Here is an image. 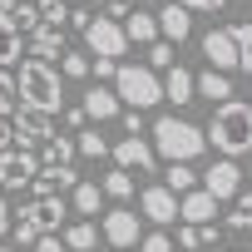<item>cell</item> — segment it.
Masks as SVG:
<instances>
[{
  "label": "cell",
  "instance_id": "6da1fadb",
  "mask_svg": "<svg viewBox=\"0 0 252 252\" xmlns=\"http://www.w3.org/2000/svg\"><path fill=\"white\" fill-rule=\"evenodd\" d=\"M15 89H20V109H35V114H50V119L64 109V79L50 60L25 55L20 74H15Z\"/></svg>",
  "mask_w": 252,
  "mask_h": 252
},
{
  "label": "cell",
  "instance_id": "7a4b0ae2",
  "mask_svg": "<svg viewBox=\"0 0 252 252\" xmlns=\"http://www.w3.org/2000/svg\"><path fill=\"white\" fill-rule=\"evenodd\" d=\"M208 144L222 154V158H242V154H252V104L247 99H222L218 109H213V124H208Z\"/></svg>",
  "mask_w": 252,
  "mask_h": 252
},
{
  "label": "cell",
  "instance_id": "3957f363",
  "mask_svg": "<svg viewBox=\"0 0 252 252\" xmlns=\"http://www.w3.org/2000/svg\"><path fill=\"white\" fill-rule=\"evenodd\" d=\"M203 149H208V134L198 129V124H188V119H178V114L154 119V154H158V158H168V163H193Z\"/></svg>",
  "mask_w": 252,
  "mask_h": 252
},
{
  "label": "cell",
  "instance_id": "277c9868",
  "mask_svg": "<svg viewBox=\"0 0 252 252\" xmlns=\"http://www.w3.org/2000/svg\"><path fill=\"white\" fill-rule=\"evenodd\" d=\"M114 94L124 109H154V104H163V74H154L149 64H119Z\"/></svg>",
  "mask_w": 252,
  "mask_h": 252
},
{
  "label": "cell",
  "instance_id": "5b68a950",
  "mask_svg": "<svg viewBox=\"0 0 252 252\" xmlns=\"http://www.w3.org/2000/svg\"><path fill=\"white\" fill-rule=\"evenodd\" d=\"M64 218H69V203H64V193H50V198H30V203H20V213H15V222L35 227L40 237H60Z\"/></svg>",
  "mask_w": 252,
  "mask_h": 252
},
{
  "label": "cell",
  "instance_id": "8992f818",
  "mask_svg": "<svg viewBox=\"0 0 252 252\" xmlns=\"http://www.w3.org/2000/svg\"><path fill=\"white\" fill-rule=\"evenodd\" d=\"M84 50H89V60H124V50H129L124 25L109 20V15H94V20L84 25Z\"/></svg>",
  "mask_w": 252,
  "mask_h": 252
},
{
  "label": "cell",
  "instance_id": "52a82bcc",
  "mask_svg": "<svg viewBox=\"0 0 252 252\" xmlns=\"http://www.w3.org/2000/svg\"><path fill=\"white\" fill-rule=\"evenodd\" d=\"M35 173H40V154H30L20 144L0 154V188H5V193H25L35 183Z\"/></svg>",
  "mask_w": 252,
  "mask_h": 252
},
{
  "label": "cell",
  "instance_id": "ba28073f",
  "mask_svg": "<svg viewBox=\"0 0 252 252\" xmlns=\"http://www.w3.org/2000/svg\"><path fill=\"white\" fill-rule=\"evenodd\" d=\"M109 158H114V168H124V173H154V168H158V154H154V144H149L144 134H129V139L109 144Z\"/></svg>",
  "mask_w": 252,
  "mask_h": 252
},
{
  "label": "cell",
  "instance_id": "9c48e42d",
  "mask_svg": "<svg viewBox=\"0 0 252 252\" xmlns=\"http://www.w3.org/2000/svg\"><path fill=\"white\" fill-rule=\"evenodd\" d=\"M10 129H15V144L30 149V154H40V149L55 139L50 114H35V109H15V114H10Z\"/></svg>",
  "mask_w": 252,
  "mask_h": 252
},
{
  "label": "cell",
  "instance_id": "30bf717a",
  "mask_svg": "<svg viewBox=\"0 0 252 252\" xmlns=\"http://www.w3.org/2000/svg\"><path fill=\"white\" fill-rule=\"evenodd\" d=\"M203 60H208V69H218V74L242 69V60H237V40H232V30H227V25H218V30H208V35H203Z\"/></svg>",
  "mask_w": 252,
  "mask_h": 252
},
{
  "label": "cell",
  "instance_id": "8fae6325",
  "mask_svg": "<svg viewBox=\"0 0 252 252\" xmlns=\"http://www.w3.org/2000/svg\"><path fill=\"white\" fill-rule=\"evenodd\" d=\"M198 183H203V193H213L218 203H232V198L242 193V168H237V158H218L208 173H198Z\"/></svg>",
  "mask_w": 252,
  "mask_h": 252
},
{
  "label": "cell",
  "instance_id": "7c38bea8",
  "mask_svg": "<svg viewBox=\"0 0 252 252\" xmlns=\"http://www.w3.org/2000/svg\"><path fill=\"white\" fill-rule=\"evenodd\" d=\"M99 232H104V242H109L114 252H129V247H139V213H129V208H109L104 222H99Z\"/></svg>",
  "mask_w": 252,
  "mask_h": 252
},
{
  "label": "cell",
  "instance_id": "4fadbf2b",
  "mask_svg": "<svg viewBox=\"0 0 252 252\" xmlns=\"http://www.w3.org/2000/svg\"><path fill=\"white\" fill-rule=\"evenodd\" d=\"M139 213H144L154 227H168V222L178 218V198H173L163 183H149V188H139Z\"/></svg>",
  "mask_w": 252,
  "mask_h": 252
},
{
  "label": "cell",
  "instance_id": "5bb4252c",
  "mask_svg": "<svg viewBox=\"0 0 252 252\" xmlns=\"http://www.w3.org/2000/svg\"><path fill=\"white\" fill-rule=\"evenodd\" d=\"M79 183V173H74V163H40V173H35V198H50V193H69Z\"/></svg>",
  "mask_w": 252,
  "mask_h": 252
},
{
  "label": "cell",
  "instance_id": "9a60e30c",
  "mask_svg": "<svg viewBox=\"0 0 252 252\" xmlns=\"http://www.w3.org/2000/svg\"><path fill=\"white\" fill-rule=\"evenodd\" d=\"M79 109H84V119H94V124H109V119H119V109H124V104H119V94H114V89H104V84H89Z\"/></svg>",
  "mask_w": 252,
  "mask_h": 252
},
{
  "label": "cell",
  "instance_id": "2e32d148",
  "mask_svg": "<svg viewBox=\"0 0 252 252\" xmlns=\"http://www.w3.org/2000/svg\"><path fill=\"white\" fill-rule=\"evenodd\" d=\"M193 35V15L183 10V5H173V0H168V5L158 10V40H168V45H183Z\"/></svg>",
  "mask_w": 252,
  "mask_h": 252
},
{
  "label": "cell",
  "instance_id": "e0dca14e",
  "mask_svg": "<svg viewBox=\"0 0 252 252\" xmlns=\"http://www.w3.org/2000/svg\"><path fill=\"white\" fill-rule=\"evenodd\" d=\"M213 218H218V198L213 193L193 188V193L178 198V222H213Z\"/></svg>",
  "mask_w": 252,
  "mask_h": 252
},
{
  "label": "cell",
  "instance_id": "ac0fdd59",
  "mask_svg": "<svg viewBox=\"0 0 252 252\" xmlns=\"http://www.w3.org/2000/svg\"><path fill=\"white\" fill-rule=\"evenodd\" d=\"M124 40L149 50V45L158 40V15H154V10H129V15H124Z\"/></svg>",
  "mask_w": 252,
  "mask_h": 252
},
{
  "label": "cell",
  "instance_id": "d6986e66",
  "mask_svg": "<svg viewBox=\"0 0 252 252\" xmlns=\"http://www.w3.org/2000/svg\"><path fill=\"white\" fill-rule=\"evenodd\" d=\"M25 55V35L15 30V20H10V10H0V69H10L15 60Z\"/></svg>",
  "mask_w": 252,
  "mask_h": 252
},
{
  "label": "cell",
  "instance_id": "ffe728a7",
  "mask_svg": "<svg viewBox=\"0 0 252 252\" xmlns=\"http://www.w3.org/2000/svg\"><path fill=\"white\" fill-rule=\"evenodd\" d=\"M25 50H30L35 60H55V55H64V30L40 25V30H30V35H25Z\"/></svg>",
  "mask_w": 252,
  "mask_h": 252
},
{
  "label": "cell",
  "instance_id": "44dd1931",
  "mask_svg": "<svg viewBox=\"0 0 252 252\" xmlns=\"http://www.w3.org/2000/svg\"><path fill=\"white\" fill-rule=\"evenodd\" d=\"M163 99L168 104H193L198 94H193V74L183 69V64H168L163 69Z\"/></svg>",
  "mask_w": 252,
  "mask_h": 252
},
{
  "label": "cell",
  "instance_id": "7402d4cb",
  "mask_svg": "<svg viewBox=\"0 0 252 252\" xmlns=\"http://www.w3.org/2000/svg\"><path fill=\"white\" fill-rule=\"evenodd\" d=\"M193 94L198 99H232V74H218V69H203V74H193Z\"/></svg>",
  "mask_w": 252,
  "mask_h": 252
},
{
  "label": "cell",
  "instance_id": "603a6c76",
  "mask_svg": "<svg viewBox=\"0 0 252 252\" xmlns=\"http://www.w3.org/2000/svg\"><path fill=\"white\" fill-rule=\"evenodd\" d=\"M218 237H222V232H218L213 222H183V227H178V247H183V252H203V247H213Z\"/></svg>",
  "mask_w": 252,
  "mask_h": 252
},
{
  "label": "cell",
  "instance_id": "cb8c5ba5",
  "mask_svg": "<svg viewBox=\"0 0 252 252\" xmlns=\"http://www.w3.org/2000/svg\"><path fill=\"white\" fill-rule=\"evenodd\" d=\"M60 242H64L69 252H94V242H99V227H94L89 218H79V222L60 227Z\"/></svg>",
  "mask_w": 252,
  "mask_h": 252
},
{
  "label": "cell",
  "instance_id": "d4e9b609",
  "mask_svg": "<svg viewBox=\"0 0 252 252\" xmlns=\"http://www.w3.org/2000/svg\"><path fill=\"white\" fill-rule=\"evenodd\" d=\"M99 203H104L99 183H84V178H79V183L69 188V208H74L79 218H94V213H99Z\"/></svg>",
  "mask_w": 252,
  "mask_h": 252
},
{
  "label": "cell",
  "instance_id": "484cf974",
  "mask_svg": "<svg viewBox=\"0 0 252 252\" xmlns=\"http://www.w3.org/2000/svg\"><path fill=\"white\" fill-rule=\"evenodd\" d=\"M99 193H104V198H114V203H129V198H134V173L109 168V173H104V183H99Z\"/></svg>",
  "mask_w": 252,
  "mask_h": 252
},
{
  "label": "cell",
  "instance_id": "4316f807",
  "mask_svg": "<svg viewBox=\"0 0 252 252\" xmlns=\"http://www.w3.org/2000/svg\"><path fill=\"white\" fill-rule=\"evenodd\" d=\"M163 188H168L173 198L193 193V188H198V173H193V163H168V173H163Z\"/></svg>",
  "mask_w": 252,
  "mask_h": 252
},
{
  "label": "cell",
  "instance_id": "83f0119b",
  "mask_svg": "<svg viewBox=\"0 0 252 252\" xmlns=\"http://www.w3.org/2000/svg\"><path fill=\"white\" fill-rule=\"evenodd\" d=\"M227 227H232V232H252V188H242V193L227 203Z\"/></svg>",
  "mask_w": 252,
  "mask_h": 252
},
{
  "label": "cell",
  "instance_id": "f1b7e54d",
  "mask_svg": "<svg viewBox=\"0 0 252 252\" xmlns=\"http://www.w3.org/2000/svg\"><path fill=\"white\" fill-rule=\"evenodd\" d=\"M74 149H79V158H109V139L99 129H79L74 134Z\"/></svg>",
  "mask_w": 252,
  "mask_h": 252
},
{
  "label": "cell",
  "instance_id": "f546056e",
  "mask_svg": "<svg viewBox=\"0 0 252 252\" xmlns=\"http://www.w3.org/2000/svg\"><path fill=\"white\" fill-rule=\"evenodd\" d=\"M40 154H45V163H74V158H79V149H74V139H69V134H55Z\"/></svg>",
  "mask_w": 252,
  "mask_h": 252
},
{
  "label": "cell",
  "instance_id": "4dcf8cb0",
  "mask_svg": "<svg viewBox=\"0 0 252 252\" xmlns=\"http://www.w3.org/2000/svg\"><path fill=\"white\" fill-rule=\"evenodd\" d=\"M89 74V50H64L60 55V79H84Z\"/></svg>",
  "mask_w": 252,
  "mask_h": 252
},
{
  "label": "cell",
  "instance_id": "1f68e13d",
  "mask_svg": "<svg viewBox=\"0 0 252 252\" xmlns=\"http://www.w3.org/2000/svg\"><path fill=\"white\" fill-rule=\"evenodd\" d=\"M40 25L69 30V5H64V0H40Z\"/></svg>",
  "mask_w": 252,
  "mask_h": 252
},
{
  "label": "cell",
  "instance_id": "d6a6232c",
  "mask_svg": "<svg viewBox=\"0 0 252 252\" xmlns=\"http://www.w3.org/2000/svg\"><path fill=\"white\" fill-rule=\"evenodd\" d=\"M20 109V89H15V74L10 69H0V119H10Z\"/></svg>",
  "mask_w": 252,
  "mask_h": 252
},
{
  "label": "cell",
  "instance_id": "836d02e7",
  "mask_svg": "<svg viewBox=\"0 0 252 252\" xmlns=\"http://www.w3.org/2000/svg\"><path fill=\"white\" fill-rule=\"evenodd\" d=\"M10 20H15L20 35H30V30H40V5H35V0H20V5L10 10Z\"/></svg>",
  "mask_w": 252,
  "mask_h": 252
},
{
  "label": "cell",
  "instance_id": "e575fe53",
  "mask_svg": "<svg viewBox=\"0 0 252 252\" xmlns=\"http://www.w3.org/2000/svg\"><path fill=\"white\" fill-rule=\"evenodd\" d=\"M232 30V40H237V60H242V69L252 74V25H227Z\"/></svg>",
  "mask_w": 252,
  "mask_h": 252
},
{
  "label": "cell",
  "instance_id": "d590c367",
  "mask_svg": "<svg viewBox=\"0 0 252 252\" xmlns=\"http://www.w3.org/2000/svg\"><path fill=\"white\" fill-rule=\"evenodd\" d=\"M168 64H178V60H173V45H168V40H154V45H149V69L158 74V69H168Z\"/></svg>",
  "mask_w": 252,
  "mask_h": 252
},
{
  "label": "cell",
  "instance_id": "8d00e7d4",
  "mask_svg": "<svg viewBox=\"0 0 252 252\" xmlns=\"http://www.w3.org/2000/svg\"><path fill=\"white\" fill-rule=\"evenodd\" d=\"M139 252H173V237L158 227V232H144L139 237Z\"/></svg>",
  "mask_w": 252,
  "mask_h": 252
},
{
  "label": "cell",
  "instance_id": "74e56055",
  "mask_svg": "<svg viewBox=\"0 0 252 252\" xmlns=\"http://www.w3.org/2000/svg\"><path fill=\"white\" fill-rule=\"evenodd\" d=\"M10 232H15V247H20V252H30V247L40 242V232H35V227H25V222H10Z\"/></svg>",
  "mask_w": 252,
  "mask_h": 252
},
{
  "label": "cell",
  "instance_id": "f35d334b",
  "mask_svg": "<svg viewBox=\"0 0 252 252\" xmlns=\"http://www.w3.org/2000/svg\"><path fill=\"white\" fill-rule=\"evenodd\" d=\"M114 69H119V60H89V74L104 84V79H114Z\"/></svg>",
  "mask_w": 252,
  "mask_h": 252
},
{
  "label": "cell",
  "instance_id": "ab89813d",
  "mask_svg": "<svg viewBox=\"0 0 252 252\" xmlns=\"http://www.w3.org/2000/svg\"><path fill=\"white\" fill-rule=\"evenodd\" d=\"M119 119H124L129 134H144V109H119Z\"/></svg>",
  "mask_w": 252,
  "mask_h": 252
},
{
  "label": "cell",
  "instance_id": "60d3db41",
  "mask_svg": "<svg viewBox=\"0 0 252 252\" xmlns=\"http://www.w3.org/2000/svg\"><path fill=\"white\" fill-rule=\"evenodd\" d=\"M173 5H183V10H222L227 0H173Z\"/></svg>",
  "mask_w": 252,
  "mask_h": 252
},
{
  "label": "cell",
  "instance_id": "b9f144b4",
  "mask_svg": "<svg viewBox=\"0 0 252 252\" xmlns=\"http://www.w3.org/2000/svg\"><path fill=\"white\" fill-rule=\"evenodd\" d=\"M30 252H69V247H64V242H60V237H40V242H35V247H30Z\"/></svg>",
  "mask_w": 252,
  "mask_h": 252
},
{
  "label": "cell",
  "instance_id": "7bdbcfd3",
  "mask_svg": "<svg viewBox=\"0 0 252 252\" xmlns=\"http://www.w3.org/2000/svg\"><path fill=\"white\" fill-rule=\"evenodd\" d=\"M15 149V129H10V119H0V154Z\"/></svg>",
  "mask_w": 252,
  "mask_h": 252
},
{
  "label": "cell",
  "instance_id": "ee69618b",
  "mask_svg": "<svg viewBox=\"0 0 252 252\" xmlns=\"http://www.w3.org/2000/svg\"><path fill=\"white\" fill-rule=\"evenodd\" d=\"M104 15H109V20H124V15H129V0H109Z\"/></svg>",
  "mask_w": 252,
  "mask_h": 252
},
{
  "label": "cell",
  "instance_id": "f6af8a7d",
  "mask_svg": "<svg viewBox=\"0 0 252 252\" xmlns=\"http://www.w3.org/2000/svg\"><path fill=\"white\" fill-rule=\"evenodd\" d=\"M60 119L69 124V129H84V109H60Z\"/></svg>",
  "mask_w": 252,
  "mask_h": 252
},
{
  "label": "cell",
  "instance_id": "bcb514c9",
  "mask_svg": "<svg viewBox=\"0 0 252 252\" xmlns=\"http://www.w3.org/2000/svg\"><path fill=\"white\" fill-rule=\"evenodd\" d=\"M89 20H94L89 10H69V30H79V35H84V25H89Z\"/></svg>",
  "mask_w": 252,
  "mask_h": 252
},
{
  "label": "cell",
  "instance_id": "7dc6e473",
  "mask_svg": "<svg viewBox=\"0 0 252 252\" xmlns=\"http://www.w3.org/2000/svg\"><path fill=\"white\" fill-rule=\"evenodd\" d=\"M10 222H15V213H10V203H5V198H0V237L10 232Z\"/></svg>",
  "mask_w": 252,
  "mask_h": 252
},
{
  "label": "cell",
  "instance_id": "c3c4849f",
  "mask_svg": "<svg viewBox=\"0 0 252 252\" xmlns=\"http://www.w3.org/2000/svg\"><path fill=\"white\" fill-rule=\"evenodd\" d=\"M94 5H99V10H104V5H109V0H94Z\"/></svg>",
  "mask_w": 252,
  "mask_h": 252
},
{
  "label": "cell",
  "instance_id": "681fc988",
  "mask_svg": "<svg viewBox=\"0 0 252 252\" xmlns=\"http://www.w3.org/2000/svg\"><path fill=\"white\" fill-rule=\"evenodd\" d=\"M0 252H20V247H0Z\"/></svg>",
  "mask_w": 252,
  "mask_h": 252
},
{
  "label": "cell",
  "instance_id": "f907efd6",
  "mask_svg": "<svg viewBox=\"0 0 252 252\" xmlns=\"http://www.w3.org/2000/svg\"><path fill=\"white\" fill-rule=\"evenodd\" d=\"M64 5H79V0H64Z\"/></svg>",
  "mask_w": 252,
  "mask_h": 252
},
{
  "label": "cell",
  "instance_id": "816d5d0a",
  "mask_svg": "<svg viewBox=\"0 0 252 252\" xmlns=\"http://www.w3.org/2000/svg\"><path fill=\"white\" fill-rule=\"evenodd\" d=\"M149 5H158V0H149Z\"/></svg>",
  "mask_w": 252,
  "mask_h": 252
},
{
  "label": "cell",
  "instance_id": "f5cc1de1",
  "mask_svg": "<svg viewBox=\"0 0 252 252\" xmlns=\"http://www.w3.org/2000/svg\"><path fill=\"white\" fill-rule=\"evenodd\" d=\"M109 252H114V247H109Z\"/></svg>",
  "mask_w": 252,
  "mask_h": 252
}]
</instances>
